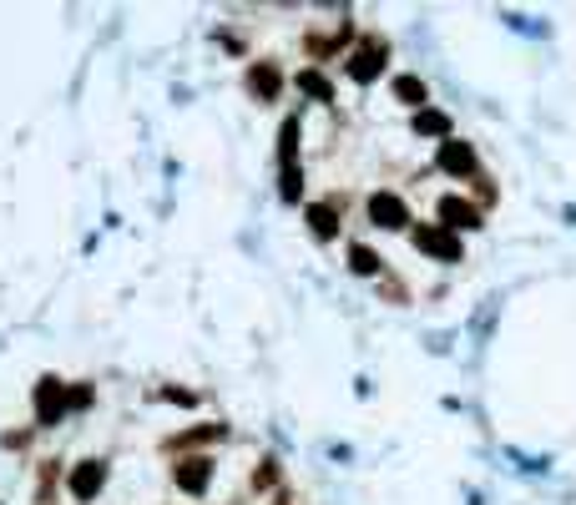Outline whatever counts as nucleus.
I'll return each mask as SVG.
<instances>
[{"label":"nucleus","mask_w":576,"mask_h":505,"mask_svg":"<svg viewBox=\"0 0 576 505\" xmlns=\"http://www.w3.org/2000/svg\"><path fill=\"white\" fill-rule=\"evenodd\" d=\"M71 490H77L81 501H92L96 490H101V465H81V470L71 475Z\"/></svg>","instance_id":"obj_6"},{"label":"nucleus","mask_w":576,"mask_h":505,"mask_svg":"<svg viewBox=\"0 0 576 505\" xmlns=\"http://www.w3.org/2000/svg\"><path fill=\"white\" fill-rule=\"evenodd\" d=\"M253 92L273 96V92H279V71H273V66H258V71H253Z\"/></svg>","instance_id":"obj_10"},{"label":"nucleus","mask_w":576,"mask_h":505,"mask_svg":"<svg viewBox=\"0 0 576 505\" xmlns=\"http://www.w3.org/2000/svg\"><path fill=\"white\" fill-rule=\"evenodd\" d=\"M309 222H313L319 237H334V212H329V207H309Z\"/></svg>","instance_id":"obj_11"},{"label":"nucleus","mask_w":576,"mask_h":505,"mask_svg":"<svg viewBox=\"0 0 576 505\" xmlns=\"http://www.w3.org/2000/svg\"><path fill=\"white\" fill-rule=\"evenodd\" d=\"M298 92H304V96H319V101H329V81L319 76V71H304V76H298Z\"/></svg>","instance_id":"obj_9"},{"label":"nucleus","mask_w":576,"mask_h":505,"mask_svg":"<svg viewBox=\"0 0 576 505\" xmlns=\"http://www.w3.org/2000/svg\"><path fill=\"white\" fill-rule=\"evenodd\" d=\"M415 132H450V122H445L440 111H420V116H415Z\"/></svg>","instance_id":"obj_12"},{"label":"nucleus","mask_w":576,"mask_h":505,"mask_svg":"<svg viewBox=\"0 0 576 505\" xmlns=\"http://www.w3.org/2000/svg\"><path fill=\"white\" fill-rule=\"evenodd\" d=\"M394 92L405 96V101H415V107H420V101H425V86H420V81H415V76H400V81H394Z\"/></svg>","instance_id":"obj_13"},{"label":"nucleus","mask_w":576,"mask_h":505,"mask_svg":"<svg viewBox=\"0 0 576 505\" xmlns=\"http://www.w3.org/2000/svg\"><path fill=\"white\" fill-rule=\"evenodd\" d=\"M440 218L450 222V228H481V212H475L466 197H445V203H440Z\"/></svg>","instance_id":"obj_4"},{"label":"nucleus","mask_w":576,"mask_h":505,"mask_svg":"<svg viewBox=\"0 0 576 505\" xmlns=\"http://www.w3.org/2000/svg\"><path fill=\"white\" fill-rule=\"evenodd\" d=\"M61 405H66V384L61 379H41V395H36V414H41V420H56V414H61Z\"/></svg>","instance_id":"obj_3"},{"label":"nucleus","mask_w":576,"mask_h":505,"mask_svg":"<svg viewBox=\"0 0 576 505\" xmlns=\"http://www.w3.org/2000/svg\"><path fill=\"white\" fill-rule=\"evenodd\" d=\"M415 243H420L425 252L445 258V263H455V258H460V243H455V237L445 233V228H420V237H415Z\"/></svg>","instance_id":"obj_2"},{"label":"nucleus","mask_w":576,"mask_h":505,"mask_svg":"<svg viewBox=\"0 0 576 505\" xmlns=\"http://www.w3.org/2000/svg\"><path fill=\"white\" fill-rule=\"evenodd\" d=\"M369 218L379 222V228H405V203L390 197V192H374V197H369Z\"/></svg>","instance_id":"obj_1"},{"label":"nucleus","mask_w":576,"mask_h":505,"mask_svg":"<svg viewBox=\"0 0 576 505\" xmlns=\"http://www.w3.org/2000/svg\"><path fill=\"white\" fill-rule=\"evenodd\" d=\"M177 485H183V490H203V485H207V460H183Z\"/></svg>","instance_id":"obj_8"},{"label":"nucleus","mask_w":576,"mask_h":505,"mask_svg":"<svg viewBox=\"0 0 576 505\" xmlns=\"http://www.w3.org/2000/svg\"><path fill=\"white\" fill-rule=\"evenodd\" d=\"M349 71H354V81H374V71H379V41H369V46L359 51Z\"/></svg>","instance_id":"obj_7"},{"label":"nucleus","mask_w":576,"mask_h":505,"mask_svg":"<svg viewBox=\"0 0 576 505\" xmlns=\"http://www.w3.org/2000/svg\"><path fill=\"white\" fill-rule=\"evenodd\" d=\"M440 167H445V172H470V167H475L470 142H445L440 147Z\"/></svg>","instance_id":"obj_5"},{"label":"nucleus","mask_w":576,"mask_h":505,"mask_svg":"<svg viewBox=\"0 0 576 505\" xmlns=\"http://www.w3.org/2000/svg\"><path fill=\"white\" fill-rule=\"evenodd\" d=\"M349 263H354V273H374V252L369 248H349Z\"/></svg>","instance_id":"obj_14"}]
</instances>
